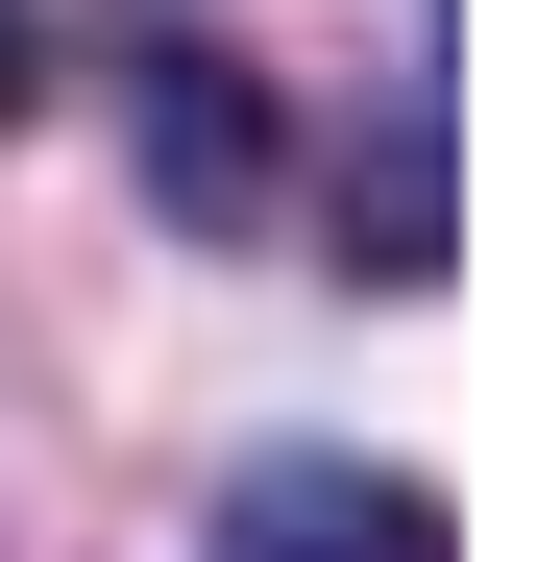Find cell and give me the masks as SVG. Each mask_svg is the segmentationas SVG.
Instances as JSON below:
<instances>
[{
	"label": "cell",
	"mask_w": 538,
	"mask_h": 562,
	"mask_svg": "<svg viewBox=\"0 0 538 562\" xmlns=\"http://www.w3.org/2000/svg\"><path fill=\"white\" fill-rule=\"evenodd\" d=\"M123 99H147V196L245 245V221H294V123H269V74L197 49V0H123Z\"/></svg>",
	"instance_id": "cell-1"
},
{
	"label": "cell",
	"mask_w": 538,
	"mask_h": 562,
	"mask_svg": "<svg viewBox=\"0 0 538 562\" xmlns=\"http://www.w3.org/2000/svg\"><path fill=\"white\" fill-rule=\"evenodd\" d=\"M49 99V0H0V123H25Z\"/></svg>",
	"instance_id": "cell-3"
},
{
	"label": "cell",
	"mask_w": 538,
	"mask_h": 562,
	"mask_svg": "<svg viewBox=\"0 0 538 562\" xmlns=\"http://www.w3.org/2000/svg\"><path fill=\"white\" fill-rule=\"evenodd\" d=\"M221 562H466V538H440V490H416V464L294 440V464H245V490H221Z\"/></svg>",
	"instance_id": "cell-2"
}]
</instances>
